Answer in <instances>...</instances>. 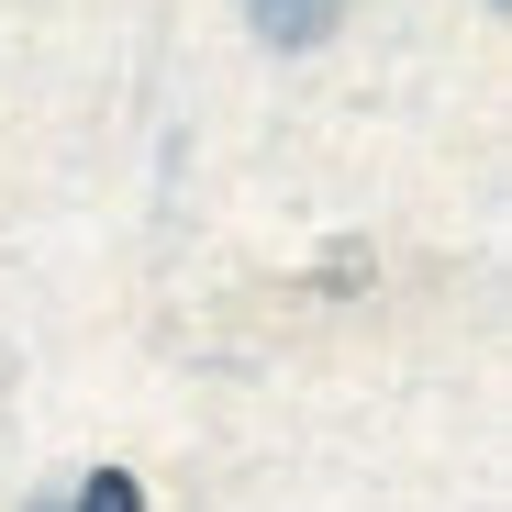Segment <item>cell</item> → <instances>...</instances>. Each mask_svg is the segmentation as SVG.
<instances>
[{
    "mask_svg": "<svg viewBox=\"0 0 512 512\" xmlns=\"http://www.w3.org/2000/svg\"><path fill=\"white\" fill-rule=\"evenodd\" d=\"M334 23H346V0H256V34L268 45H323Z\"/></svg>",
    "mask_w": 512,
    "mask_h": 512,
    "instance_id": "obj_1",
    "label": "cell"
},
{
    "mask_svg": "<svg viewBox=\"0 0 512 512\" xmlns=\"http://www.w3.org/2000/svg\"><path fill=\"white\" fill-rule=\"evenodd\" d=\"M67 512H145V490H134V468H101L90 490H78Z\"/></svg>",
    "mask_w": 512,
    "mask_h": 512,
    "instance_id": "obj_2",
    "label": "cell"
},
{
    "mask_svg": "<svg viewBox=\"0 0 512 512\" xmlns=\"http://www.w3.org/2000/svg\"><path fill=\"white\" fill-rule=\"evenodd\" d=\"M45 512H56V501H45Z\"/></svg>",
    "mask_w": 512,
    "mask_h": 512,
    "instance_id": "obj_3",
    "label": "cell"
}]
</instances>
